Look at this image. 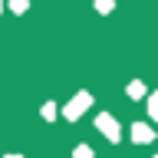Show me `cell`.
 <instances>
[{
  "label": "cell",
  "instance_id": "obj_7",
  "mask_svg": "<svg viewBox=\"0 0 158 158\" xmlns=\"http://www.w3.org/2000/svg\"><path fill=\"white\" fill-rule=\"evenodd\" d=\"M92 155H96V152H92L89 145H76L73 148V158H92Z\"/></svg>",
  "mask_w": 158,
  "mask_h": 158
},
{
  "label": "cell",
  "instance_id": "obj_8",
  "mask_svg": "<svg viewBox=\"0 0 158 158\" xmlns=\"http://www.w3.org/2000/svg\"><path fill=\"white\" fill-rule=\"evenodd\" d=\"M96 10L99 13H112L115 10V0H96Z\"/></svg>",
  "mask_w": 158,
  "mask_h": 158
},
{
  "label": "cell",
  "instance_id": "obj_3",
  "mask_svg": "<svg viewBox=\"0 0 158 158\" xmlns=\"http://www.w3.org/2000/svg\"><path fill=\"white\" fill-rule=\"evenodd\" d=\"M128 132H132V142H135V145H148V142L155 138L152 125H145V122H132V128H128Z\"/></svg>",
  "mask_w": 158,
  "mask_h": 158
},
{
  "label": "cell",
  "instance_id": "obj_11",
  "mask_svg": "<svg viewBox=\"0 0 158 158\" xmlns=\"http://www.w3.org/2000/svg\"><path fill=\"white\" fill-rule=\"evenodd\" d=\"M3 7H7V3H3V0H0V10H3Z\"/></svg>",
  "mask_w": 158,
  "mask_h": 158
},
{
  "label": "cell",
  "instance_id": "obj_4",
  "mask_svg": "<svg viewBox=\"0 0 158 158\" xmlns=\"http://www.w3.org/2000/svg\"><path fill=\"white\" fill-rule=\"evenodd\" d=\"M125 92H128V99H145V82H142V79H132V82H128L125 86Z\"/></svg>",
  "mask_w": 158,
  "mask_h": 158
},
{
  "label": "cell",
  "instance_id": "obj_10",
  "mask_svg": "<svg viewBox=\"0 0 158 158\" xmlns=\"http://www.w3.org/2000/svg\"><path fill=\"white\" fill-rule=\"evenodd\" d=\"M3 158H23V155H3Z\"/></svg>",
  "mask_w": 158,
  "mask_h": 158
},
{
  "label": "cell",
  "instance_id": "obj_9",
  "mask_svg": "<svg viewBox=\"0 0 158 158\" xmlns=\"http://www.w3.org/2000/svg\"><path fill=\"white\" fill-rule=\"evenodd\" d=\"M27 7H30V0H10V10L13 13H27Z\"/></svg>",
  "mask_w": 158,
  "mask_h": 158
},
{
  "label": "cell",
  "instance_id": "obj_6",
  "mask_svg": "<svg viewBox=\"0 0 158 158\" xmlns=\"http://www.w3.org/2000/svg\"><path fill=\"white\" fill-rule=\"evenodd\" d=\"M145 99H148V115L158 118V92H145Z\"/></svg>",
  "mask_w": 158,
  "mask_h": 158
},
{
  "label": "cell",
  "instance_id": "obj_1",
  "mask_svg": "<svg viewBox=\"0 0 158 158\" xmlns=\"http://www.w3.org/2000/svg\"><path fill=\"white\" fill-rule=\"evenodd\" d=\"M89 109H92V96L89 92H76V96L66 102V109H63V115L69 118V122H79V118L86 115Z\"/></svg>",
  "mask_w": 158,
  "mask_h": 158
},
{
  "label": "cell",
  "instance_id": "obj_2",
  "mask_svg": "<svg viewBox=\"0 0 158 158\" xmlns=\"http://www.w3.org/2000/svg\"><path fill=\"white\" fill-rule=\"evenodd\" d=\"M96 128L109 138V142H112V145H115V142H122V125L115 122V115H112V112H99V115H96Z\"/></svg>",
  "mask_w": 158,
  "mask_h": 158
},
{
  "label": "cell",
  "instance_id": "obj_5",
  "mask_svg": "<svg viewBox=\"0 0 158 158\" xmlns=\"http://www.w3.org/2000/svg\"><path fill=\"white\" fill-rule=\"evenodd\" d=\"M40 115L46 118V122H53V118L59 115V106H56V102H43V109H40Z\"/></svg>",
  "mask_w": 158,
  "mask_h": 158
},
{
  "label": "cell",
  "instance_id": "obj_12",
  "mask_svg": "<svg viewBox=\"0 0 158 158\" xmlns=\"http://www.w3.org/2000/svg\"><path fill=\"white\" fill-rule=\"evenodd\" d=\"M155 158H158V155H155Z\"/></svg>",
  "mask_w": 158,
  "mask_h": 158
}]
</instances>
